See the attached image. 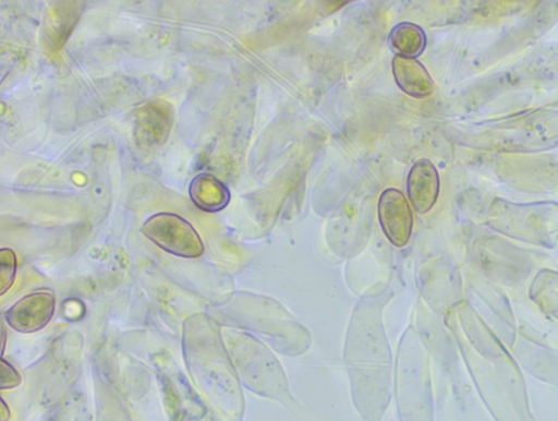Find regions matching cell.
Segmentation results:
<instances>
[{"label": "cell", "mask_w": 558, "mask_h": 421, "mask_svg": "<svg viewBox=\"0 0 558 421\" xmlns=\"http://www.w3.org/2000/svg\"><path fill=\"white\" fill-rule=\"evenodd\" d=\"M141 232L162 251L183 258H198L205 246L194 226L182 216L160 212L149 216Z\"/></svg>", "instance_id": "obj_1"}, {"label": "cell", "mask_w": 558, "mask_h": 421, "mask_svg": "<svg viewBox=\"0 0 558 421\" xmlns=\"http://www.w3.org/2000/svg\"><path fill=\"white\" fill-rule=\"evenodd\" d=\"M56 298L51 290L39 289L23 296L2 315L10 328L22 334L41 330L51 321Z\"/></svg>", "instance_id": "obj_2"}, {"label": "cell", "mask_w": 558, "mask_h": 421, "mask_svg": "<svg viewBox=\"0 0 558 421\" xmlns=\"http://www.w3.org/2000/svg\"><path fill=\"white\" fill-rule=\"evenodd\" d=\"M378 219L388 240L404 245L412 231L413 216L403 193L395 188L384 190L378 199Z\"/></svg>", "instance_id": "obj_3"}, {"label": "cell", "mask_w": 558, "mask_h": 421, "mask_svg": "<svg viewBox=\"0 0 558 421\" xmlns=\"http://www.w3.org/2000/svg\"><path fill=\"white\" fill-rule=\"evenodd\" d=\"M439 192V176L435 166L426 158L413 164L407 177V194L413 208L427 213L435 204Z\"/></svg>", "instance_id": "obj_4"}, {"label": "cell", "mask_w": 558, "mask_h": 421, "mask_svg": "<svg viewBox=\"0 0 558 421\" xmlns=\"http://www.w3.org/2000/svg\"><path fill=\"white\" fill-rule=\"evenodd\" d=\"M172 120V110L165 104L151 103L142 107L135 122V135L138 137V142L148 146L163 144Z\"/></svg>", "instance_id": "obj_5"}, {"label": "cell", "mask_w": 558, "mask_h": 421, "mask_svg": "<svg viewBox=\"0 0 558 421\" xmlns=\"http://www.w3.org/2000/svg\"><path fill=\"white\" fill-rule=\"evenodd\" d=\"M391 68L396 84L409 96L424 98L433 93V79L415 58L395 56Z\"/></svg>", "instance_id": "obj_6"}, {"label": "cell", "mask_w": 558, "mask_h": 421, "mask_svg": "<svg viewBox=\"0 0 558 421\" xmlns=\"http://www.w3.org/2000/svg\"><path fill=\"white\" fill-rule=\"evenodd\" d=\"M189 194L194 205L207 213L219 212L230 202L228 187L209 172H201L191 180Z\"/></svg>", "instance_id": "obj_7"}, {"label": "cell", "mask_w": 558, "mask_h": 421, "mask_svg": "<svg viewBox=\"0 0 558 421\" xmlns=\"http://www.w3.org/2000/svg\"><path fill=\"white\" fill-rule=\"evenodd\" d=\"M387 41L396 56L416 58L424 51L427 39L422 27L411 22H401L390 29Z\"/></svg>", "instance_id": "obj_8"}, {"label": "cell", "mask_w": 558, "mask_h": 421, "mask_svg": "<svg viewBox=\"0 0 558 421\" xmlns=\"http://www.w3.org/2000/svg\"><path fill=\"white\" fill-rule=\"evenodd\" d=\"M17 270V258L11 248L0 249V296L13 285Z\"/></svg>", "instance_id": "obj_9"}, {"label": "cell", "mask_w": 558, "mask_h": 421, "mask_svg": "<svg viewBox=\"0 0 558 421\" xmlns=\"http://www.w3.org/2000/svg\"><path fill=\"white\" fill-rule=\"evenodd\" d=\"M22 376L19 371L3 357H1L0 365V389H12L20 386Z\"/></svg>", "instance_id": "obj_10"}, {"label": "cell", "mask_w": 558, "mask_h": 421, "mask_svg": "<svg viewBox=\"0 0 558 421\" xmlns=\"http://www.w3.org/2000/svg\"><path fill=\"white\" fill-rule=\"evenodd\" d=\"M11 411L3 398H0V421H9Z\"/></svg>", "instance_id": "obj_11"}, {"label": "cell", "mask_w": 558, "mask_h": 421, "mask_svg": "<svg viewBox=\"0 0 558 421\" xmlns=\"http://www.w3.org/2000/svg\"><path fill=\"white\" fill-rule=\"evenodd\" d=\"M1 339H2L1 357H3L4 347H5V327H4V322H1Z\"/></svg>", "instance_id": "obj_12"}]
</instances>
